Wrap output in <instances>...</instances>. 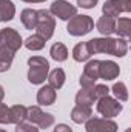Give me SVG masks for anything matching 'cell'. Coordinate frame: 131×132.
<instances>
[{
  "mask_svg": "<svg viewBox=\"0 0 131 132\" xmlns=\"http://www.w3.org/2000/svg\"><path fill=\"white\" fill-rule=\"evenodd\" d=\"M91 55L94 54H110L114 57H125L128 54V40L111 38V37H94L86 42Z\"/></svg>",
  "mask_w": 131,
  "mask_h": 132,
  "instance_id": "6da1fadb",
  "label": "cell"
},
{
  "mask_svg": "<svg viewBox=\"0 0 131 132\" xmlns=\"http://www.w3.org/2000/svg\"><path fill=\"white\" fill-rule=\"evenodd\" d=\"M49 62L42 55H33L28 59V81L31 85H42L48 78Z\"/></svg>",
  "mask_w": 131,
  "mask_h": 132,
  "instance_id": "7a4b0ae2",
  "label": "cell"
},
{
  "mask_svg": "<svg viewBox=\"0 0 131 132\" xmlns=\"http://www.w3.org/2000/svg\"><path fill=\"white\" fill-rule=\"evenodd\" d=\"M94 29V20L85 14H76L72 19L68 20L66 32L72 37H83Z\"/></svg>",
  "mask_w": 131,
  "mask_h": 132,
  "instance_id": "3957f363",
  "label": "cell"
},
{
  "mask_svg": "<svg viewBox=\"0 0 131 132\" xmlns=\"http://www.w3.org/2000/svg\"><path fill=\"white\" fill-rule=\"evenodd\" d=\"M54 29H56V19L53 17V14L48 9H37L35 34L48 42L54 35Z\"/></svg>",
  "mask_w": 131,
  "mask_h": 132,
  "instance_id": "277c9868",
  "label": "cell"
},
{
  "mask_svg": "<svg viewBox=\"0 0 131 132\" xmlns=\"http://www.w3.org/2000/svg\"><path fill=\"white\" fill-rule=\"evenodd\" d=\"M96 108H97V112L103 118H114L123 111L122 103L119 100H116L114 97H110V95L99 98Z\"/></svg>",
  "mask_w": 131,
  "mask_h": 132,
  "instance_id": "5b68a950",
  "label": "cell"
},
{
  "mask_svg": "<svg viewBox=\"0 0 131 132\" xmlns=\"http://www.w3.org/2000/svg\"><path fill=\"white\" fill-rule=\"evenodd\" d=\"M48 11L53 14L54 19L57 17V19H60L63 22H68L69 19H72L77 14V6H74L68 0H54Z\"/></svg>",
  "mask_w": 131,
  "mask_h": 132,
  "instance_id": "8992f818",
  "label": "cell"
},
{
  "mask_svg": "<svg viewBox=\"0 0 131 132\" xmlns=\"http://www.w3.org/2000/svg\"><path fill=\"white\" fill-rule=\"evenodd\" d=\"M85 131L86 132H117L119 126L116 121L111 118H103V117H91L85 123Z\"/></svg>",
  "mask_w": 131,
  "mask_h": 132,
  "instance_id": "52a82bcc",
  "label": "cell"
},
{
  "mask_svg": "<svg viewBox=\"0 0 131 132\" xmlns=\"http://www.w3.org/2000/svg\"><path fill=\"white\" fill-rule=\"evenodd\" d=\"M99 62L100 60H88L85 62L83 66V72L79 78L80 88H93L99 80Z\"/></svg>",
  "mask_w": 131,
  "mask_h": 132,
  "instance_id": "ba28073f",
  "label": "cell"
},
{
  "mask_svg": "<svg viewBox=\"0 0 131 132\" xmlns=\"http://www.w3.org/2000/svg\"><path fill=\"white\" fill-rule=\"evenodd\" d=\"M131 11V0H106L102 6V14L108 17H119Z\"/></svg>",
  "mask_w": 131,
  "mask_h": 132,
  "instance_id": "9c48e42d",
  "label": "cell"
},
{
  "mask_svg": "<svg viewBox=\"0 0 131 132\" xmlns=\"http://www.w3.org/2000/svg\"><path fill=\"white\" fill-rule=\"evenodd\" d=\"M0 46H6L11 51L17 52L23 46L22 35L14 28H3V29H0Z\"/></svg>",
  "mask_w": 131,
  "mask_h": 132,
  "instance_id": "30bf717a",
  "label": "cell"
},
{
  "mask_svg": "<svg viewBox=\"0 0 131 132\" xmlns=\"http://www.w3.org/2000/svg\"><path fill=\"white\" fill-rule=\"evenodd\" d=\"M120 74V68L113 60H100L99 62V78L105 81H111L117 78Z\"/></svg>",
  "mask_w": 131,
  "mask_h": 132,
  "instance_id": "8fae6325",
  "label": "cell"
},
{
  "mask_svg": "<svg viewBox=\"0 0 131 132\" xmlns=\"http://www.w3.org/2000/svg\"><path fill=\"white\" fill-rule=\"evenodd\" d=\"M56 98H57V92L49 85H45L37 91V103H39V106H51L56 101Z\"/></svg>",
  "mask_w": 131,
  "mask_h": 132,
  "instance_id": "7c38bea8",
  "label": "cell"
},
{
  "mask_svg": "<svg viewBox=\"0 0 131 132\" xmlns=\"http://www.w3.org/2000/svg\"><path fill=\"white\" fill-rule=\"evenodd\" d=\"M71 120L77 125H82L85 123L86 120H90L93 117V109L91 106H82V104H76L72 109H71Z\"/></svg>",
  "mask_w": 131,
  "mask_h": 132,
  "instance_id": "4fadbf2b",
  "label": "cell"
},
{
  "mask_svg": "<svg viewBox=\"0 0 131 132\" xmlns=\"http://www.w3.org/2000/svg\"><path fill=\"white\" fill-rule=\"evenodd\" d=\"M46 80H48V85L57 91V89H60L65 85L66 74L62 68H56V69H53V71L48 72V78Z\"/></svg>",
  "mask_w": 131,
  "mask_h": 132,
  "instance_id": "5bb4252c",
  "label": "cell"
},
{
  "mask_svg": "<svg viewBox=\"0 0 131 132\" xmlns=\"http://www.w3.org/2000/svg\"><path fill=\"white\" fill-rule=\"evenodd\" d=\"M114 34H117V37L128 40L131 37V20L130 17H120L116 20L114 23Z\"/></svg>",
  "mask_w": 131,
  "mask_h": 132,
  "instance_id": "9a60e30c",
  "label": "cell"
},
{
  "mask_svg": "<svg viewBox=\"0 0 131 132\" xmlns=\"http://www.w3.org/2000/svg\"><path fill=\"white\" fill-rule=\"evenodd\" d=\"M114 23H116V19L102 14V17L99 19L97 23H96V28H97V31L103 37H110L111 34H114Z\"/></svg>",
  "mask_w": 131,
  "mask_h": 132,
  "instance_id": "2e32d148",
  "label": "cell"
},
{
  "mask_svg": "<svg viewBox=\"0 0 131 132\" xmlns=\"http://www.w3.org/2000/svg\"><path fill=\"white\" fill-rule=\"evenodd\" d=\"M91 52H90V48H88V43L86 42H80L77 43L74 48H72V59L79 63H85L91 59Z\"/></svg>",
  "mask_w": 131,
  "mask_h": 132,
  "instance_id": "e0dca14e",
  "label": "cell"
},
{
  "mask_svg": "<svg viewBox=\"0 0 131 132\" xmlns=\"http://www.w3.org/2000/svg\"><path fill=\"white\" fill-rule=\"evenodd\" d=\"M16 17V5L11 0H0V22L6 23Z\"/></svg>",
  "mask_w": 131,
  "mask_h": 132,
  "instance_id": "ac0fdd59",
  "label": "cell"
},
{
  "mask_svg": "<svg viewBox=\"0 0 131 132\" xmlns=\"http://www.w3.org/2000/svg\"><path fill=\"white\" fill-rule=\"evenodd\" d=\"M20 22H22V25L26 29H30V31L35 29V25H37V9L25 8L20 12Z\"/></svg>",
  "mask_w": 131,
  "mask_h": 132,
  "instance_id": "d6986e66",
  "label": "cell"
},
{
  "mask_svg": "<svg viewBox=\"0 0 131 132\" xmlns=\"http://www.w3.org/2000/svg\"><path fill=\"white\" fill-rule=\"evenodd\" d=\"M76 104H82V106H93L96 97L93 92V88H80V91L76 94Z\"/></svg>",
  "mask_w": 131,
  "mask_h": 132,
  "instance_id": "ffe728a7",
  "label": "cell"
},
{
  "mask_svg": "<svg viewBox=\"0 0 131 132\" xmlns=\"http://www.w3.org/2000/svg\"><path fill=\"white\" fill-rule=\"evenodd\" d=\"M14 55H16L14 51H11L6 46H0V72L9 71L12 60H14Z\"/></svg>",
  "mask_w": 131,
  "mask_h": 132,
  "instance_id": "44dd1931",
  "label": "cell"
},
{
  "mask_svg": "<svg viewBox=\"0 0 131 132\" xmlns=\"http://www.w3.org/2000/svg\"><path fill=\"white\" fill-rule=\"evenodd\" d=\"M49 55H51V59H53V60H56V62L62 63V62L68 60L69 52H68V48H66L63 43L57 42V43H54V45L51 46V49H49Z\"/></svg>",
  "mask_w": 131,
  "mask_h": 132,
  "instance_id": "7402d4cb",
  "label": "cell"
},
{
  "mask_svg": "<svg viewBox=\"0 0 131 132\" xmlns=\"http://www.w3.org/2000/svg\"><path fill=\"white\" fill-rule=\"evenodd\" d=\"M23 45H25V48L26 49H30V51H42L43 48H45V45H46V40H43L40 35H37V34H33V35H30L25 42H23Z\"/></svg>",
  "mask_w": 131,
  "mask_h": 132,
  "instance_id": "603a6c76",
  "label": "cell"
},
{
  "mask_svg": "<svg viewBox=\"0 0 131 132\" xmlns=\"http://www.w3.org/2000/svg\"><path fill=\"white\" fill-rule=\"evenodd\" d=\"M9 109H11V121H12V125H19L22 121H26V106L14 104Z\"/></svg>",
  "mask_w": 131,
  "mask_h": 132,
  "instance_id": "cb8c5ba5",
  "label": "cell"
},
{
  "mask_svg": "<svg viewBox=\"0 0 131 132\" xmlns=\"http://www.w3.org/2000/svg\"><path fill=\"white\" fill-rule=\"evenodd\" d=\"M110 92H113L114 98L119 100V101H127L128 100V89H127V85L123 81H117L113 85V88L110 89Z\"/></svg>",
  "mask_w": 131,
  "mask_h": 132,
  "instance_id": "d4e9b609",
  "label": "cell"
},
{
  "mask_svg": "<svg viewBox=\"0 0 131 132\" xmlns=\"http://www.w3.org/2000/svg\"><path fill=\"white\" fill-rule=\"evenodd\" d=\"M43 115H45V112L40 109V106H30V108H26V121L28 123H33V125L37 126Z\"/></svg>",
  "mask_w": 131,
  "mask_h": 132,
  "instance_id": "484cf974",
  "label": "cell"
},
{
  "mask_svg": "<svg viewBox=\"0 0 131 132\" xmlns=\"http://www.w3.org/2000/svg\"><path fill=\"white\" fill-rule=\"evenodd\" d=\"M0 125H12V121H11V109L5 103H0Z\"/></svg>",
  "mask_w": 131,
  "mask_h": 132,
  "instance_id": "4316f807",
  "label": "cell"
},
{
  "mask_svg": "<svg viewBox=\"0 0 131 132\" xmlns=\"http://www.w3.org/2000/svg\"><path fill=\"white\" fill-rule=\"evenodd\" d=\"M93 92H94V97H96V101H97L102 97L110 95V88L106 85H94L93 86Z\"/></svg>",
  "mask_w": 131,
  "mask_h": 132,
  "instance_id": "83f0119b",
  "label": "cell"
},
{
  "mask_svg": "<svg viewBox=\"0 0 131 132\" xmlns=\"http://www.w3.org/2000/svg\"><path fill=\"white\" fill-rule=\"evenodd\" d=\"M16 132H39V128L33 123L22 121V123L16 125Z\"/></svg>",
  "mask_w": 131,
  "mask_h": 132,
  "instance_id": "f1b7e54d",
  "label": "cell"
},
{
  "mask_svg": "<svg viewBox=\"0 0 131 132\" xmlns=\"http://www.w3.org/2000/svg\"><path fill=\"white\" fill-rule=\"evenodd\" d=\"M99 0H77V6L83 9H93L97 5Z\"/></svg>",
  "mask_w": 131,
  "mask_h": 132,
  "instance_id": "f546056e",
  "label": "cell"
},
{
  "mask_svg": "<svg viewBox=\"0 0 131 132\" xmlns=\"http://www.w3.org/2000/svg\"><path fill=\"white\" fill-rule=\"evenodd\" d=\"M53 132H72V129H71L68 125H65V123H60V125H57V126L53 129Z\"/></svg>",
  "mask_w": 131,
  "mask_h": 132,
  "instance_id": "4dcf8cb0",
  "label": "cell"
},
{
  "mask_svg": "<svg viewBox=\"0 0 131 132\" xmlns=\"http://www.w3.org/2000/svg\"><path fill=\"white\" fill-rule=\"evenodd\" d=\"M20 2H25V3H43L46 0H20Z\"/></svg>",
  "mask_w": 131,
  "mask_h": 132,
  "instance_id": "1f68e13d",
  "label": "cell"
},
{
  "mask_svg": "<svg viewBox=\"0 0 131 132\" xmlns=\"http://www.w3.org/2000/svg\"><path fill=\"white\" fill-rule=\"evenodd\" d=\"M3 98H5V89H3V86L0 85V103L3 101Z\"/></svg>",
  "mask_w": 131,
  "mask_h": 132,
  "instance_id": "d6a6232c",
  "label": "cell"
},
{
  "mask_svg": "<svg viewBox=\"0 0 131 132\" xmlns=\"http://www.w3.org/2000/svg\"><path fill=\"white\" fill-rule=\"evenodd\" d=\"M0 132H8V131H5V129H0Z\"/></svg>",
  "mask_w": 131,
  "mask_h": 132,
  "instance_id": "836d02e7",
  "label": "cell"
},
{
  "mask_svg": "<svg viewBox=\"0 0 131 132\" xmlns=\"http://www.w3.org/2000/svg\"><path fill=\"white\" fill-rule=\"evenodd\" d=\"M125 132H131V131H130V129H127V131H125Z\"/></svg>",
  "mask_w": 131,
  "mask_h": 132,
  "instance_id": "e575fe53",
  "label": "cell"
}]
</instances>
